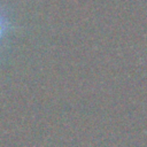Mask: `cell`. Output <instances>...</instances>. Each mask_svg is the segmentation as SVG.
Listing matches in <instances>:
<instances>
[{"label":"cell","instance_id":"cell-1","mask_svg":"<svg viewBox=\"0 0 147 147\" xmlns=\"http://www.w3.org/2000/svg\"><path fill=\"white\" fill-rule=\"evenodd\" d=\"M7 26H8V23L6 22L5 17L0 13V40L2 39V37H3V34H5L6 30H7Z\"/></svg>","mask_w":147,"mask_h":147}]
</instances>
